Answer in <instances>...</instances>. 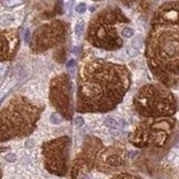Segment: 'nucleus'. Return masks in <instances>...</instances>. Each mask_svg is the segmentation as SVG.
Returning a JSON list of instances; mask_svg holds the SVG:
<instances>
[{"label": "nucleus", "instance_id": "obj_23", "mask_svg": "<svg viewBox=\"0 0 179 179\" xmlns=\"http://www.w3.org/2000/svg\"><path fill=\"white\" fill-rule=\"evenodd\" d=\"M74 124L76 127H82L84 124V119L82 116H75L74 118Z\"/></svg>", "mask_w": 179, "mask_h": 179}, {"label": "nucleus", "instance_id": "obj_18", "mask_svg": "<svg viewBox=\"0 0 179 179\" xmlns=\"http://www.w3.org/2000/svg\"><path fill=\"white\" fill-rule=\"evenodd\" d=\"M62 121H63V118L58 113H53L50 115V122L53 124H59V123H62Z\"/></svg>", "mask_w": 179, "mask_h": 179}, {"label": "nucleus", "instance_id": "obj_26", "mask_svg": "<svg viewBox=\"0 0 179 179\" xmlns=\"http://www.w3.org/2000/svg\"><path fill=\"white\" fill-rule=\"evenodd\" d=\"M25 42L27 44H29V42H30V31H29V29H26V31H25Z\"/></svg>", "mask_w": 179, "mask_h": 179}, {"label": "nucleus", "instance_id": "obj_21", "mask_svg": "<svg viewBox=\"0 0 179 179\" xmlns=\"http://www.w3.org/2000/svg\"><path fill=\"white\" fill-rule=\"evenodd\" d=\"M8 70V64L7 63H0V79L6 74V72Z\"/></svg>", "mask_w": 179, "mask_h": 179}, {"label": "nucleus", "instance_id": "obj_29", "mask_svg": "<svg viewBox=\"0 0 179 179\" xmlns=\"http://www.w3.org/2000/svg\"><path fill=\"white\" fill-rule=\"evenodd\" d=\"M73 53H75V54H77V53H79V47H75V48L73 49Z\"/></svg>", "mask_w": 179, "mask_h": 179}, {"label": "nucleus", "instance_id": "obj_6", "mask_svg": "<svg viewBox=\"0 0 179 179\" xmlns=\"http://www.w3.org/2000/svg\"><path fill=\"white\" fill-rule=\"evenodd\" d=\"M176 120L173 118H160V119H146L139 123V125L130 137V141L136 147H156L160 148L169 141Z\"/></svg>", "mask_w": 179, "mask_h": 179}, {"label": "nucleus", "instance_id": "obj_24", "mask_svg": "<svg viewBox=\"0 0 179 179\" xmlns=\"http://www.w3.org/2000/svg\"><path fill=\"white\" fill-rule=\"evenodd\" d=\"M22 2L19 1H3L2 5L6 6V7H15V6H19Z\"/></svg>", "mask_w": 179, "mask_h": 179}, {"label": "nucleus", "instance_id": "obj_1", "mask_svg": "<svg viewBox=\"0 0 179 179\" xmlns=\"http://www.w3.org/2000/svg\"><path fill=\"white\" fill-rule=\"evenodd\" d=\"M131 85L130 70L103 58L87 61L77 77L76 111L105 113L122 102Z\"/></svg>", "mask_w": 179, "mask_h": 179}, {"label": "nucleus", "instance_id": "obj_14", "mask_svg": "<svg viewBox=\"0 0 179 179\" xmlns=\"http://www.w3.org/2000/svg\"><path fill=\"white\" fill-rule=\"evenodd\" d=\"M104 125H107V128H111V129H116L119 128V122L114 120L113 118H107L104 120Z\"/></svg>", "mask_w": 179, "mask_h": 179}, {"label": "nucleus", "instance_id": "obj_12", "mask_svg": "<svg viewBox=\"0 0 179 179\" xmlns=\"http://www.w3.org/2000/svg\"><path fill=\"white\" fill-rule=\"evenodd\" d=\"M99 161H100V164L102 162V168H110V169L119 168L124 164L123 158L119 153L110 152V150H107L103 153H101Z\"/></svg>", "mask_w": 179, "mask_h": 179}, {"label": "nucleus", "instance_id": "obj_2", "mask_svg": "<svg viewBox=\"0 0 179 179\" xmlns=\"http://www.w3.org/2000/svg\"><path fill=\"white\" fill-rule=\"evenodd\" d=\"M146 58L153 76L166 87L179 82V26L151 27Z\"/></svg>", "mask_w": 179, "mask_h": 179}, {"label": "nucleus", "instance_id": "obj_3", "mask_svg": "<svg viewBox=\"0 0 179 179\" xmlns=\"http://www.w3.org/2000/svg\"><path fill=\"white\" fill-rule=\"evenodd\" d=\"M44 105L17 95L0 110V143L28 137L35 131Z\"/></svg>", "mask_w": 179, "mask_h": 179}, {"label": "nucleus", "instance_id": "obj_16", "mask_svg": "<svg viewBox=\"0 0 179 179\" xmlns=\"http://www.w3.org/2000/svg\"><path fill=\"white\" fill-rule=\"evenodd\" d=\"M112 179H142L139 176H134V175H130V173H119L114 176Z\"/></svg>", "mask_w": 179, "mask_h": 179}, {"label": "nucleus", "instance_id": "obj_30", "mask_svg": "<svg viewBox=\"0 0 179 179\" xmlns=\"http://www.w3.org/2000/svg\"><path fill=\"white\" fill-rule=\"evenodd\" d=\"M1 176H2V173H1V168H0V179H1Z\"/></svg>", "mask_w": 179, "mask_h": 179}, {"label": "nucleus", "instance_id": "obj_7", "mask_svg": "<svg viewBox=\"0 0 179 179\" xmlns=\"http://www.w3.org/2000/svg\"><path fill=\"white\" fill-rule=\"evenodd\" d=\"M71 146L70 137H59L47 141L42 147L45 168L53 175L65 176L67 172L68 151Z\"/></svg>", "mask_w": 179, "mask_h": 179}, {"label": "nucleus", "instance_id": "obj_20", "mask_svg": "<svg viewBox=\"0 0 179 179\" xmlns=\"http://www.w3.org/2000/svg\"><path fill=\"white\" fill-rule=\"evenodd\" d=\"M75 10H76V13L79 15L84 14L86 10V5L85 3H83V2H81V3H79L77 6H76V8H75Z\"/></svg>", "mask_w": 179, "mask_h": 179}, {"label": "nucleus", "instance_id": "obj_11", "mask_svg": "<svg viewBox=\"0 0 179 179\" xmlns=\"http://www.w3.org/2000/svg\"><path fill=\"white\" fill-rule=\"evenodd\" d=\"M19 46V34L17 29L0 30V63L10 61Z\"/></svg>", "mask_w": 179, "mask_h": 179}, {"label": "nucleus", "instance_id": "obj_28", "mask_svg": "<svg viewBox=\"0 0 179 179\" xmlns=\"http://www.w3.org/2000/svg\"><path fill=\"white\" fill-rule=\"evenodd\" d=\"M33 146H34V141L31 139H29V140L26 141V148H31Z\"/></svg>", "mask_w": 179, "mask_h": 179}, {"label": "nucleus", "instance_id": "obj_17", "mask_svg": "<svg viewBox=\"0 0 179 179\" xmlns=\"http://www.w3.org/2000/svg\"><path fill=\"white\" fill-rule=\"evenodd\" d=\"M133 34H134L133 29L130 28V27H124V28L121 30V36L125 37V38H131V37L133 36Z\"/></svg>", "mask_w": 179, "mask_h": 179}, {"label": "nucleus", "instance_id": "obj_8", "mask_svg": "<svg viewBox=\"0 0 179 179\" xmlns=\"http://www.w3.org/2000/svg\"><path fill=\"white\" fill-rule=\"evenodd\" d=\"M67 24L63 20H53L38 27L34 31L29 42L30 48L35 53H42L48 50L66 39Z\"/></svg>", "mask_w": 179, "mask_h": 179}, {"label": "nucleus", "instance_id": "obj_5", "mask_svg": "<svg viewBox=\"0 0 179 179\" xmlns=\"http://www.w3.org/2000/svg\"><path fill=\"white\" fill-rule=\"evenodd\" d=\"M133 107L147 119L170 118L178 110V103L171 91L161 84L142 86L133 99Z\"/></svg>", "mask_w": 179, "mask_h": 179}, {"label": "nucleus", "instance_id": "obj_15", "mask_svg": "<svg viewBox=\"0 0 179 179\" xmlns=\"http://www.w3.org/2000/svg\"><path fill=\"white\" fill-rule=\"evenodd\" d=\"M75 34L76 36H82L83 35V31H84V22L83 20H79L75 25Z\"/></svg>", "mask_w": 179, "mask_h": 179}, {"label": "nucleus", "instance_id": "obj_27", "mask_svg": "<svg viewBox=\"0 0 179 179\" xmlns=\"http://www.w3.org/2000/svg\"><path fill=\"white\" fill-rule=\"evenodd\" d=\"M66 66H67V68H72V67H74V66H75V61H74V59H71V61L66 64Z\"/></svg>", "mask_w": 179, "mask_h": 179}, {"label": "nucleus", "instance_id": "obj_13", "mask_svg": "<svg viewBox=\"0 0 179 179\" xmlns=\"http://www.w3.org/2000/svg\"><path fill=\"white\" fill-rule=\"evenodd\" d=\"M14 22H15V18L14 16H11V15L6 14L0 16V26H2V27H8V26H10Z\"/></svg>", "mask_w": 179, "mask_h": 179}, {"label": "nucleus", "instance_id": "obj_10", "mask_svg": "<svg viewBox=\"0 0 179 179\" xmlns=\"http://www.w3.org/2000/svg\"><path fill=\"white\" fill-rule=\"evenodd\" d=\"M179 26V1L165 2L155 11L151 27Z\"/></svg>", "mask_w": 179, "mask_h": 179}, {"label": "nucleus", "instance_id": "obj_9", "mask_svg": "<svg viewBox=\"0 0 179 179\" xmlns=\"http://www.w3.org/2000/svg\"><path fill=\"white\" fill-rule=\"evenodd\" d=\"M49 101L58 114L64 116L66 120H71L73 115L72 83L67 74L57 75L50 81Z\"/></svg>", "mask_w": 179, "mask_h": 179}, {"label": "nucleus", "instance_id": "obj_4", "mask_svg": "<svg viewBox=\"0 0 179 179\" xmlns=\"http://www.w3.org/2000/svg\"><path fill=\"white\" fill-rule=\"evenodd\" d=\"M129 18L119 7H107L91 19L87 27L86 40L96 48L116 50L123 46L118 26L129 24Z\"/></svg>", "mask_w": 179, "mask_h": 179}, {"label": "nucleus", "instance_id": "obj_22", "mask_svg": "<svg viewBox=\"0 0 179 179\" xmlns=\"http://www.w3.org/2000/svg\"><path fill=\"white\" fill-rule=\"evenodd\" d=\"M5 160L8 161V162H15L17 160V156L15 153H8L5 156Z\"/></svg>", "mask_w": 179, "mask_h": 179}, {"label": "nucleus", "instance_id": "obj_25", "mask_svg": "<svg viewBox=\"0 0 179 179\" xmlns=\"http://www.w3.org/2000/svg\"><path fill=\"white\" fill-rule=\"evenodd\" d=\"M128 54H129L130 56H136V55H138V53H139V50L136 49V48H133L132 46L130 47V48H128Z\"/></svg>", "mask_w": 179, "mask_h": 179}, {"label": "nucleus", "instance_id": "obj_19", "mask_svg": "<svg viewBox=\"0 0 179 179\" xmlns=\"http://www.w3.org/2000/svg\"><path fill=\"white\" fill-rule=\"evenodd\" d=\"M142 45H143V42L140 37H137V38H134V39L132 40V47L136 48V49L139 50V48H140Z\"/></svg>", "mask_w": 179, "mask_h": 179}]
</instances>
